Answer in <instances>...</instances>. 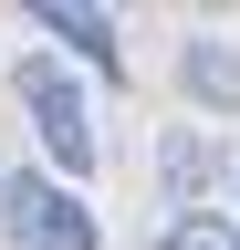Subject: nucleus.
I'll list each match as a JSON object with an SVG mask.
<instances>
[{
	"label": "nucleus",
	"mask_w": 240,
	"mask_h": 250,
	"mask_svg": "<svg viewBox=\"0 0 240 250\" xmlns=\"http://www.w3.org/2000/svg\"><path fill=\"white\" fill-rule=\"evenodd\" d=\"M0 229L11 250H94V208L63 177H0Z\"/></svg>",
	"instance_id": "1"
},
{
	"label": "nucleus",
	"mask_w": 240,
	"mask_h": 250,
	"mask_svg": "<svg viewBox=\"0 0 240 250\" xmlns=\"http://www.w3.org/2000/svg\"><path fill=\"white\" fill-rule=\"evenodd\" d=\"M11 94H21V115L42 125V146L63 156L73 177L94 167V115H84V94H73V73H63L52 52H32V62H21V73H11Z\"/></svg>",
	"instance_id": "2"
},
{
	"label": "nucleus",
	"mask_w": 240,
	"mask_h": 250,
	"mask_svg": "<svg viewBox=\"0 0 240 250\" xmlns=\"http://www.w3.org/2000/svg\"><path fill=\"white\" fill-rule=\"evenodd\" d=\"M177 83H188L209 115H240V42H188L177 52Z\"/></svg>",
	"instance_id": "3"
},
{
	"label": "nucleus",
	"mask_w": 240,
	"mask_h": 250,
	"mask_svg": "<svg viewBox=\"0 0 240 250\" xmlns=\"http://www.w3.org/2000/svg\"><path fill=\"white\" fill-rule=\"evenodd\" d=\"M42 31H52V42H73L84 62H94V73H105V62H115V21L94 11V0H84V11H73V0H42V11H32Z\"/></svg>",
	"instance_id": "4"
},
{
	"label": "nucleus",
	"mask_w": 240,
	"mask_h": 250,
	"mask_svg": "<svg viewBox=\"0 0 240 250\" xmlns=\"http://www.w3.org/2000/svg\"><path fill=\"white\" fill-rule=\"evenodd\" d=\"M167 250H240V219H219V208H177V219H167Z\"/></svg>",
	"instance_id": "5"
}]
</instances>
